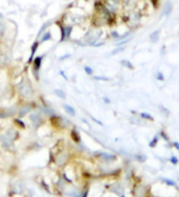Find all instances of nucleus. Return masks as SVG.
I'll return each instance as SVG.
<instances>
[{
    "mask_svg": "<svg viewBox=\"0 0 179 197\" xmlns=\"http://www.w3.org/2000/svg\"><path fill=\"white\" fill-rule=\"evenodd\" d=\"M60 74H62V76H63V79L66 80V81H68V78H67V76H65L64 71H60Z\"/></svg>",
    "mask_w": 179,
    "mask_h": 197,
    "instance_id": "nucleus-39",
    "label": "nucleus"
},
{
    "mask_svg": "<svg viewBox=\"0 0 179 197\" xmlns=\"http://www.w3.org/2000/svg\"><path fill=\"white\" fill-rule=\"evenodd\" d=\"M14 124H15V127H17V128H20V129H25V127H26V125H25V123H24L22 120H21L20 118H14Z\"/></svg>",
    "mask_w": 179,
    "mask_h": 197,
    "instance_id": "nucleus-21",
    "label": "nucleus"
},
{
    "mask_svg": "<svg viewBox=\"0 0 179 197\" xmlns=\"http://www.w3.org/2000/svg\"><path fill=\"white\" fill-rule=\"evenodd\" d=\"M16 90L19 97L25 102H31L35 97V90L33 88V85L27 79L21 80L16 86Z\"/></svg>",
    "mask_w": 179,
    "mask_h": 197,
    "instance_id": "nucleus-1",
    "label": "nucleus"
},
{
    "mask_svg": "<svg viewBox=\"0 0 179 197\" xmlns=\"http://www.w3.org/2000/svg\"><path fill=\"white\" fill-rule=\"evenodd\" d=\"M172 147H174L175 149L179 151V143L178 142H173L172 143Z\"/></svg>",
    "mask_w": 179,
    "mask_h": 197,
    "instance_id": "nucleus-35",
    "label": "nucleus"
},
{
    "mask_svg": "<svg viewBox=\"0 0 179 197\" xmlns=\"http://www.w3.org/2000/svg\"><path fill=\"white\" fill-rule=\"evenodd\" d=\"M124 49H125V47H122V46H119L117 49H115V50H113V52H112L111 55H116V54H118V52H122V50H124Z\"/></svg>",
    "mask_w": 179,
    "mask_h": 197,
    "instance_id": "nucleus-33",
    "label": "nucleus"
},
{
    "mask_svg": "<svg viewBox=\"0 0 179 197\" xmlns=\"http://www.w3.org/2000/svg\"><path fill=\"white\" fill-rule=\"evenodd\" d=\"M158 141H159V135H154L153 139H151L150 143H149V147L150 148H155L158 144Z\"/></svg>",
    "mask_w": 179,
    "mask_h": 197,
    "instance_id": "nucleus-24",
    "label": "nucleus"
},
{
    "mask_svg": "<svg viewBox=\"0 0 179 197\" xmlns=\"http://www.w3.org/2000/svg\"><path fill=\"white\" fill-rule=\"evenodd\" d=\"M133 194H134V197H145L147 194V188L145 186L138 184V186L135 187Z\"/></svg>",
    "mask_w": 179,
    "mask_h": 197,
    "instance_id": "nucleus-12",
    "label": "nucleus"
},
{
    "mask_svg": "<svg viewBox=\"0 0 179 197\" xmlns=\"http://www.w3.org/2000/svg\"><path fill=\"white\" fill-rule=\"evenodd\" d=\"M63 108H64V111L67 113L68 116H77L75 109L72 107V106H70L69 104H63Z\"/></svg>",
    "mask_w": 179,
    "mask_h": 197,
    "instance_id": "nucleus-18",
    "label": "nucleus"
},
{
    "mask_svg": "<svg viewBox=\"0 0 179 197\" xmlns=\"http://www.w3.org/2000/svg\"><path fill=\"white\" fill-rule=\"evenodd\" d=\"M3 133H4V135L8 137V139H10V141L14 143H15L17 139H19V137H20V132H19L18 128L15 126L8 128L5 131H3Z\"/></svg>",
    "mask_w": 179,
    "mask_h": 197,
    "instance_id": "nucleus-9",
    "label": "nucleus"
},
{
    "mask_svg": "<svg viewBox=\"0 0 179 197\" xmlns=\"http://www.w3.org/2000/svg\"><path fill=\"white\" fill-rule=\"evenodd\" d=\"M155 78L158 81H164V74L161 72L160 70H158V71H156V74H155Z\"/></svg>",
    "mask_w": 179,
    "mask_h": 197,
    "instance_id": "nucleus-28",
    "label": "nucleus"
},
{
    "mask_svg": "<svg viewBox=\"0 0 179 197\" xmlns=\"http://www.w3.org/2000/svg\"><path fill=\"white\" fill-rule=\"evenodd\" d=\"M162 182L166 184H168V186H176V184H175V181L171 180V179H168V178H164V179H162Z\"/></svg>",
    "mask_w": 179,
    "mask_h": 197,
    "instance_id": "nucleus-31",
    "label": "nucleus"
},
{
    "mask_svg": "<svg viewBox=\"0 0 179 197\" xmlns=\"http://www.w3.org/2000/svg\"><path fill=\"white\" fill-rule=\"evenodd\" d=\"M159 136H160L161 139H164V141H166V142H168V143L170 142V137H169V135L166 134V130H164V129H162V130H161V131L159 132Z\"/></svg>",
    "mask_w": 179,
    "mask_h": 197,
    "instance_id": "nucleus-27",
    "label": "nucleus"
},
{
    "mask_svg": "<svg viewBox=\"0 0 179 197\" xmlns=\"http://www.w3.org/2000/svg\"><path fill=\"white\" fill-rule=\"evenodd\" d=\"M110 1H112L113 3H115V4H117V6H122L123 2H124V0H110Z\"/></svg>",
    "mask_w": 179,
    "mask_h": 197,
    "instance_id": "nucleus-34",
    "label": "nucleus"
},
{
    "mask_svg": "<svg viewBox=\"0 0 179 197\" xmlns=\"http://www.w3.org/2000/svg\"><path fill=\"white\" fill-rule=\"evenodd\" d=\"M135 158H136V160H138L139 163H145L146 160H147V156H146L145 154H143V153L136 154L135 155Z\"/></svg>",
    "mask_w": 179,
    "mask_h": 197,
    "instance_id": "nucleus-26",
    "label": "nucleus"
},
{
    "mask_svg": "<svg viewBox=\"0 0 179 197\" xmlns=\"http://www.w3.org/2000/svg\"><path fill=\"white\" fill-rule=\"evenodd\" d=\"M95 156H98L104 163H109V161H113L116 159V156L114 154L108 152H95Z\"/></svg>",
    "mask_w": 179,
    "mask_h": 197,
    "instance_id": "nucleus-11",
    "label": "nucleus"
},
{
    "mask_svg": "<svg viewBox=\"0 0 179 197\" xmlns=\"http://www.w3.org/2000/svg\"><path fill=\"white\" fill-rule=\"evenodd\" d=\"M158 2V0H155V3H157ZM155 3H154V6H155Z\"/></svg>",
    "mask_w": 179,
    "mask_h": 197,
    "instance_id": "nucleus-40",
    "label": "nucleus"
},
{
    "mask_svg": "<svg viewBox=\"0 0 179 197\" xmlns=\"http://www.w3.org/2000/svg\"><path fill=\"white\" fill-rule=\"evenodd\" d=\"M49 40H52V33H50L49 31H47V32H45L44 34L42 35L38 41L40 42V44H42V43L47 42V41H49Z\"/></svg>",
    "mask_w": 179,
    "mask_h": 197,
    "instance_id": "nucleus-19",
    "label": "nucleus"
},
{
    "mask_svg": "<svg viewBox=\"0 0 179 197\" xmlns=\"http://www.w3.org/2000/svg\"><path fill=\"white\" fill-rule=\"evenodd\" d=\"M170 161H171V163L173 164V165H177L179 160H178V158H177L176 156H174V155H172L171 158H170Z\"/></svg>",
    "mask_w": 179,
    "mask_h": 197,
    "instance_id": "nucleus-32",
    "label": "nucleus"
},
{
    "mask_svg": "<svg viewBox=\"0 0 179 197\" xmlns=\"http://www.w3.org/2000/svg\"><path fill=\"white\" fill-rule=\"evenodd\" d=\"M93 79L95 81H104V82H108L110 81L109 78H107V77H100V76H94Z\"/></svg>",
    "mask_w": 179,
    "mask_h": 197,
    "instance_id": "nucleus-30",
    "label": "nucleus"
},
{
    "mask_svg": "<svg viewBox=\"0 0 179 197\" xmlns=\"http://www.w3.org/2000/svg\"><path fill=\"white\" fill-rule=\"evenodd\" d=\"M54 93H55L56 97H58L59 99H62V100H66V93L63 89H60V88H57V89L54 90Z\"/></svg>",
    "mask_w": 179,
    "mask_h": 197,
    "instance_id": "nucleus-22",
    "label": "nucleus"
},
{
    "mask_svg": "<svg viewBox=\"0 0 179 197\" xmlns=\"http://www.w3.org/2000/svg\"><path fill=\"white\" fill-rule=\"evenodd\" d=\"M158 109H159V111H160L161 114H164V116H170V114H171V112H170L169 109H168L166 107H164V105H159Z\"/></svg>",
    "mask_w": 179,
    "mask_h": 197,
    "instance_id": "nucleus-25",
    "label": "nucleus"
},
{
    "mask_svg": "<svg viewBox=\"0 0 179 197\" xmlns=\"http://www.w3.org/2000/svg\"><path fill=\"white\" fill-rule=\"evenodd\" d=\"M15 143L12 142L10 139H8V137L5 136L4 133L1 132L0 133V147L2 148L5 151H13L15 148Z\"/></svg>",
    "mask_w": 179,
    "mask_h": 197,
    "instance_id": "nucleus-8",
    "label": "nucleus"
},
{
    "mask_svg": "<svg viewBox=\"0 0 179 197\" xmlns=\"http://www.w3.org/2000/svg\"><path fill=\"white\" fill-rule=\"evenodd\" d=\"M84 71H85L86 74H88V76H92V74H93V69L88 65L84 66Z\"/></svg>",
    "mask_w": 179,
    "mask_h": 197,
    "instance_id": "nucleus-29",
    "label": "nucleus"
},
{
    "mask_svg": "<svg viewBox=\"0 0 179 197\" xmlns=\"http://www.w3.org/2000/svg\"><path fill=\"white\" fill-rule=\"evenodd\" d=\"M50 24H52V22L50 21H47V22H45L43 25L41 26V29H39V32H38V35H37V40H39L40 39V37H41L42 35L44 34L45 33V31L47 29V27L48 26H50Z\"/></svg>",
    "mask_w": 179,
    "mask_h": 197,
    "instance_id": "nucleus-20",
    "label": "nucleus"
},
{
    "mask_svg": "<svg viewBox=\"0 0 179 197\" xmlns=\"http://www.w3.org/2000/svg\"><path fill=\"white\" fill-rule=\"evenodd\" d=\"M120 65L126 67V68L130 69V70H134V65H133L129 60H122L120 61Z\"/></svg>",
    "mask_w": 179,
    "mask_h": 197,
    "instance_id": "nucleus-23",
    "label": "nucleus"
},
{
    "mask_svg": "<svg viewBox=\"0 0 179 197\" xmlns=\"http://www.w3.org/2000/svg\"><path fill=\"white\" fill-rule=\"evenodd\" d=\"M149 39L152 43H157L160 39V29H156L153 33H151Z\"/></svg>",
    "mask_w": 179,
    "mask_h": 197,
    "instance_id": "nucleus-16",
    "label": "nucleus"
},
{
    "mask_svg": "<svg viewBox=\"0 0 179 197\" xmlns=\"http://www.w3.org/2000/svg\"><path fill=\"white\" fill-rule=\"evenodd\" d=\"M59 24L60 31H61V39H60V42H66L70 39L71 37V34H72L73 31V26L71 24H67L63 21L57 22Z\"/></svg>",
    "mask_w": 179,
    "mask_h": 197,
    "instance_id": "nucleus-4",
    "label": "nucleus"
},
{
    "mask_svg": "<svg viewBox=\"0 0 179 197\" xmlns=\"http://www.w3.org/2000/svg\"><path fill=\"white\" fill-rule=\"evenodd\" d=\"M70 136H71V139H72V141L75 144H81V142H82L81 134L78 129H77V127H72L71 128V130H70Z\"/></svg>",
    "mask_w": 179,
    "mask_h": 197,
    "instance_id": "nucleus-13",
    "label": "nucleus"
},
{
    "mask_svg": "<svg viewBox=\"0 0 179 197\" xmlns=\"http://www.w3.org/2000/svg\"><path fill=\"white\" fill-rule=\"evenodd\" d=\"M49 121L52 122V126L56 127V128H60V129H66L69 128L71 126V123L68 118H65L61 116H58V114H55L54 116L49 118Z\"/></svg>",
    "mask_w": 179,
    "mask_h": 197,
    "instance_id": "nucleus-5",
    "label": "nucleus"
},
{
    "mask_svg": "<svg viewBox=\"0 0 179 197\" xmlns=\"http://www.w3.org/2000/svg\"><path fill=\"white\" fill-rule=\"evenodd\" d=\"M103 101H104V102L106 103V104H110V103H111V100H110L109 97H103Z\"/></svg>",
    "mask_w": 179,
    "mask_h": 197,
    "instance_id": "nucleus-36",
    "label": "nucleus"
},
{
    "mask_svg": "<svg viewBox=\"0 0 179 197\" xmlns=\"http://www.w3.org/2000/svg\"><path fill=\"white\" fill-rule=\"evenodd\" d=\"M68 158H69V152L66 150H63V151L58 153L57 156H56V164L60 167H62V166L66 165L68 163Z\"/></svg>",
    "mask_w": 179,
    "mask_h": 197,
    "instance_id": "nucleus-10",
    "label": "nucleus"
},
{
    "mask_svg": "<svg viewBox=\"0 0 179 197\" xmlns=\"http://www.w3.org/2000/svg\"><path fill=\"white\" fill-rule=\"evenodd\" d=\"M70 57H71V55H64L63 57L60 58V61H64L65 59H68V58H70Z\"/></svg>",
    "mask_w": 179,
    "mask_h": 197,
    "instance_id": "nucleus-37",
    "label": "nucleus"
},
{
    "mask_svg": "<svg viewBox=\"0 0 179 197\" xmlns=\"http://www.w3.org/2000/svg\"><path fill=\"white\" fill-rule=\"evenodd\" d=\"M31 103L33 102H25L21 106H19V108H17V114H18L19 118H23L25 116H29L31 111L37 109Z\"/></svg>",
    "mask_w": 179,
    "mask_h": 197,
    "instance_id": "nucleus-7",
    "label": "nucleus"
},
{
    "mask_svg": "<svg viewBox=\"0 0 179 197\" xmlns=\"http://www.w3.org/2000/svg\"><path fill=\"white\" fill-rule=\"evenodd\" d=\"M91 120H92V121H93V122H95L96 124H99V125L103 126V123H102V122H100V121H98V120H96V118H94L93 116H91Z\"/></svg>",
    "mask_w": 179,
    "mask_h": 197,
    "instance_id": "nucleus-38",
    "label": "nucleus"
},
{
    "mask_svg": "<svg viewBox=\"0 0 179 197\" xmlns=\"http://www.w3.org/2000/svg\"><path fill=\"white\" fill-rule=\"evenodd\" d=\"M173 12V4L171 1H166L162 6V15L164 16H170L171 13Z\"/></svg>",
    "mask_w": 179,
    "mask_h": 197,
    "instance_id": "nucleus-14",
    "label": "nucleus"
},
{
    "mask_svg": "<svg viewBox=\"0 0 179 197\" xmlns=\"http://www.w3.org/2000/svg\"><path fill=\"white\" fill-rule=\"evenodd\" d=\"M43 58H44V56H38V57L34 58V60L31 62V72H33V76L36 81L40 80V71H41Z\"/></svg>",
    "mask_w": 179,
    "mask_h": 197,
    "instance_id": "nucleus-6",
    "label": "nucleus"
},
{
    "mask_svg": "<svg viewBox=\"0 0 179 197\" xmlns=\"http://www.w3.org/2000/svg\"><path fill=\"white\" fill-rule=\"evenodd\" d=\"M134 113V112H133ZM136 116H138L140 118H143V121H149V122H153L154 121V118L152 114H150V113L148 112H145V111H143V112H139V113H135Z\"/></svg>",
    "mask_w": 179,
    "mask_h": 197,
    "instance_id": "nucleus-17",
    "label": "nucleus"
},
{
    "mask_svg": "<svg viewBox=\"0 0 179 197\" xmlns=\"http://www.w3.org/2000/svg\"><path fill=\"white\" fill-rule=\"evenodd\" d=\"M102 34V29L101 27H91L89 29L87 32L85 33L83 37V41H84V45H90V46H93L101 38Z\"/></svg>",
    "mask_w": 179,
    "mask_h": 197,
    "instance_id": "nucleus-2",
    "label": "nucleus"
},
{
    "mask_svg": "<svg viewBox=\"0 0 179 197\" xmlns=\"http://www.w3.org/2000/svg\"><path fill=\"white\" fill-rule=\"evenodd\" d=\"M39 45H40V42L38 41V40H37V41H35V42L33 43V45H31V56H29V61H27V63H29V64H31V62H33V60H34V56H35V54H36L38 47H39Z\"/></svg>",
    "mask_w": 179,
    "mask_h": 197,
    "instance_id": "nucleus-15",
    "label": "nucleus"
},
{
    "mask_svg": "<svg viewBox=\"0 0 179 197\" xmlns=\"http://www.w3.org/2000/svg\"><path fill=\"white\" fill-rule=\"evenodd\" d=\"M44 118L45 116H43L39 110H37V109L33 110L29 114V122H31L33 127H34L36 130H38V129L43 126V124H44Z\"/></svg>",
    "mask_w": 179,
    "mask_h": 197,
    "instance_id": "nucleus-3",
    "label": "nucleus"
}]
</instances>
